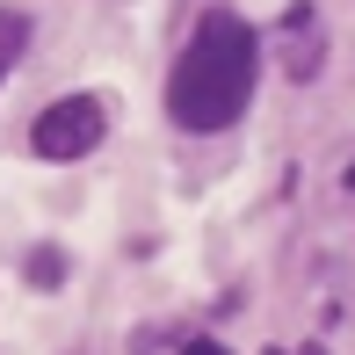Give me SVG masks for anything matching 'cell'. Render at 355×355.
Wrapping results in <instances>:
<instances>
[{"mask_svg": "<svg viewBox=\"0 0 355 355\" xmlns=\"http://www.w3.org/2000/svg\"><path fill=\"white\" fill-rule=\"evenodd\" d=\"M109 116L94 94H66V102H51L37 123H29V145H37V159H87L94 145H102Z\"/></svg>", "mask_w": 355, "mask_h": 355, "instance_id": "cell-2", "label": "cell"}, {"mask_svg": "<svg viewBox=\"0 0 355 355\" xmlns=\"http://www.w3.org/2000/svg\"><path fill=\"white\" fill-rule=\"evenodd\" d=\"M189 355H225V348H211V341H189Z\"/></svg>", "mask_w": 355, "mask_h": 355, "instance_id": "cell-6", "label": "cell"}, {"mask_svg": "<svg viewBox=\"0 0 355 355\" xmlns=\"http://www.w3.org/2000/svg\"><path fill=\"white\" fill-rule=\"evenodd\" d=\"M254 73H261V44L239 15H203V29L189 37V51L174 58V80H167V109L174 123L189 131H225V123L247 109L254 94Z\"/></svg>", "mask_w": 355, "mask_h": 355, "instance_id": "cell-1", "label": "cell"}, {"mask_svg": "<svg viewBox=\"0 0 355 355\" xmlns=\"http://www.w3.org/2000/svg\"><path fill=\"white\" fill-rule=\"evenodd\" d=\"M348 189H355V159H348Z\"/></svg>", "mask_w": 355, "mask_h": 355, "instance_id": "cell-7", "label": "cell"}, {"mask_svg": "<svg viewBox=\"0 0 355 355\" xmlns=\"http://www.w3.org/2000/svg\"><path fill=\"white\" fill-rule=\"evenodd\" d=\"M319 58H327L319 8L312 0H290V15H283V66H290V80H319Z\"/></svg>", "mask_w": 355, "mask_h": 355, "instance_id": "cell-3", "label": "cell"}, {"mask_svg": "<svg viewBox=\"0 0 355 355\" xmlns=\"http://www.w3.org/2000/svg\"><path fill=\"white\" fill-rule=\"evenodd\" d=\"M268 355H283V348H268Z\"/></svg>", "mask_w": 355, "mask_h": 355, "instance_id": "cell-9", "label": "cell"}, {"mask_svg": "<svg viewBox=\"0 0 355 355\" xmlns=\"http://www.w3.org/2000/svg\"><path fill=\"white\" fill-rule=\"evenodd\" d=\"M297 355H327V348H297Z\"/></svg>", "mask_w": 355, "mask_h": 355, "instance_id": "cell-8", "label": "cell"}, {"mask_svg": "<svg viewBox=\"0 0 355 355\" xmlns=\"http://www.w3.org/2000/svg\"><path fill=\"white\" fill-rule=\"evenodd\" d=\"M22 276L37 283V290H51V283H66V254H58V247H37V254H29V268H22Z\"/></svg>", "mask_w": 355, "mask_h": 355, "instance_id": "cell-5", "label": "cell"}, {"mask_svg": "<svg viewBox=\"0 0 355 355\" xmlns=\"http://www.w3.org/2000/svg\"><path fill=\"white\" fill-rule=\"evenodd\" d=\"M22 44H29V15H15V8H0V73L22 58Z\"/></svg>", "mask_w": 355, "mask_h": 355, "instance_id": "cell-4", "label": "cell"}]
</instances>
